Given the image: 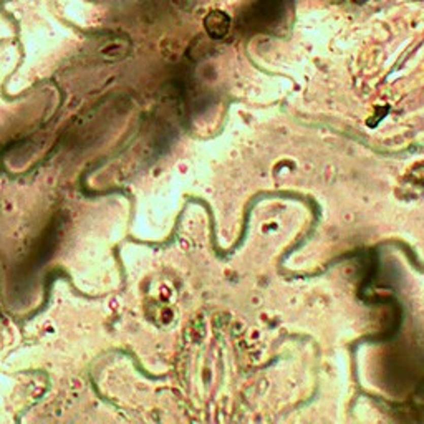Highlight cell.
<instances>
[{"label":"cell","mask_w":424,"mask_h":424,"mask_svg":"<svg viewBox=\"0 0 424 424\" xmlns=\"http://www.w3.org/2000/svg\"><path fill=\"white\" fill-rule=\"evenodd\" d=\"M204 27L209 37H212L214 40H219L227 35V31L231 28V18L222 10H212L204 18Z\"/></svg>","instance_id":"1"}]
</instances>
